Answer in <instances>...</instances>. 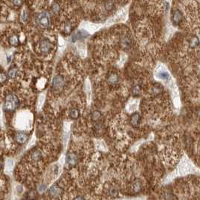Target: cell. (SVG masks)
Returning <instances> with one entry per match:
<instances>
[{
    "instance_id": "6da1fadb",
    "label": "cell",
    "mask_w": 200,
    "mask_h": 200,
    "mask_svg": "<svg viewBox=\"0 0 200 200\" xmlns=\"http://www.w3.org/2000/svg\"><path fill=\"white\" fill-rule=\"evenodd\" d=\"M35 22L38 26L43 29H47L50 27L51 19L50 14L47 11H42L38 13L35 16Z\"/></svg>"
},
{
    "instance_id": "7a4b0ae2",
    "label": "cell",
    "mask_w": 200,
    "mask_h": 200,
    "mask_svg": "<svg viewBox=\"0 0 200 200\" xmlns=\"http://www.w3.org/2000/svg\"><path fill=\"white\" fill-rule=\"evenodd\" d=\"M66 85V80L61 74H57L54 76L52 81L51 89L53 92H60L62 91Z\"/></svg>"
},
{
    "instance_id": "3957f363",
    "label": "cell",
    "mask_w": 200,
    "mask_h": 200,
    "mask_svg": "<svg viewBox=\"0 0 200 200\" xmlns=\"http://www.w3.org/2000/svg\"><path fill=\"white\" fill-rule=\"evenodd\" d=\"M18 103H19V100L17 96L11 94L6 97L4 103V108L6 110L12 111L17 108Z\"/></svg>"
},
{
    "instance_id": "277c9868",
    "label": "cell",
    "mask_w": 200,
    "mask_h": 200,
    "mask_svg": "<svg viewBox=\"0 0 200 200\" xmlns=\"http://www.w3.org/2000/svg\"><path fill=\"white\" fill-rule=\"evenodd\" d=\"M79 162V155L77 153L74 151H70L67 154L66 157V165L68 167H73L76 166Z\"/></svg>"
},
{
    "instance_id": "5b68a950",
    "label": "cell",
    "mask_w": 200,
    "mask_h": 200,
    "mask_svg": "<svg viewBox=\"0 0 200 200\" xmlns=\"http://www.w3.org/2000/svg\"><path fill=\"white\" fill-rule=\"evenodd\" d=\"M39 49L41 53H49L52 49V43L47 38H44L39 43Z\"/></svg>"
},
{
    "instance_id": "8992f818",
    "label": "cell",
    "mask_w": 200,
    "mask_h": 200,
    "mask_svg": "<svg viewBox=\"0 0 200 200\" xmlns=\"http://www.w3.org/2000/svg\"><path fill=\"white\" fill-rule=\"evenodd\" d=\"M172 21L175 25H180L183 22V14L178 9H176L172 13Z\"/></svg>"
},
{
    "instance_id": "52a82bcc",
    "label": "cell",
    "mask_w": 200,
    "mask_h": 200,
    "mask_svg": "<svg viewBox=\"0 0 200 200\" xmlns=\"http://www.w3.org/2000/svg\"><path fill=\"white\" fill-rule=\"evenodd\" d=\"M130 125L136 128L138 126L140 125L141 123V116L139 113H134L130 116Z\"/></svg>"
},
{
    "instance_id": "ba28073f",
    "label": "cell",
    "mask_w": 200,
    "mask_h": 200,
    "mask_svg": "<svg viewBox=\"0 0 200 200\" xmlns=\"http://www.w3.org/2000/svg\"><path fill=\"white\" fill-rule=\"evenodd\" d=\"M61 192H62V190L61 187L58 185H53L49 190V195L51 196L52 198L56 199L61 196Z\"/></svg>"
},
{
    "instance_id": "9c48e42d",
    "label": "cell",
    "mask_w": 200,
    "mask_h": 200,
    "mask_svg": "<svg viewBox=\"0 0 200 200\" xmlns=\"http://www.w3.org/2000/svg\"><path fill=\"white\" fill-rule=\"evenodd\" d=\"M88 35V33L86 32V31L83 30H80L77 31L74 34H73L72 37H71V41L73 42H76L77 41L82 40L84 38H86Z\"/></svg>"
},
{
    "instance_id": "30bf717a",
    "label": "cell",
    "mask_w": 200,
    "mask_h": 200,
    "mask_svg": "<svg viewBox=\"0 0 200 200\" xmlns=\"http://www.w3.org/2000/svg\"><path fill=\"white\" fill-rule=\"evenodd\" d=\"M28 138H29V136L25 132H19L15 136L16 141L19 144H24L27 141Z\"/></svg>"
},
{
    "instance_id": "8fae6325",
    "label": "cell",
    "mask_w": 200,
    "mask_h": 200,
    "mask_svg": "<svg viewBox=\"0 0 200 200\" xmlns=\"http://www.w3.org/2000/svg\"><path fill=\"white\" fill-rule=\"evenodd\" d=\"M80 109L76 107H71L70 109H69L68 112V116L69 118L73 120H75V119H77L80 116Z\"/></svg>"
},
{
    "instance_id": "7c38bea8",
    "label": "cell",
    "mask_w": 200,
    "mask_h": 200,
    "mask_svg": "<svg viewBox=\"0 0 200 200\" xmlns=\"http://www.w3.org/2000/svg\"><path fill=\"white\" fill-rule=\"evenodd\" d=\"M42 158V152L40 150H34L31 153V159L34 162H38Z\"/></svg>"
},
{
    "instance_id": "4fadbf2b",
    "label": "cell",
    "mask_w": 200,
    "mask_h": 200,
    "mask_svg": "<svg viewBox=\"0 0 200 200\" xmlns=\"http://www.w3.org/2000/svg\"><path fill=\"white\" fill-rule=\"evenodd\" d=\"M118 80H119V78H118V75L116 74H114V73L109 74V76L107 78L108 82L109 84H111V85H116L118 82Z\"/></svg>"
},
{
    "instance_id": "5bb4252c",
    "label": "cell",
    "mask_w": 200,
    "mask_h": 200,
    "mask_svg": "<svg viewBox=\"0 0 200 200\" xmlns=\"http://www.w3.org/2000/svg\"><path fill=\"white\" fill-rule=\"evenodd\" d=\"M51 11L54 14H59L61 11V5L58 2H54L51 6Z\"/></svg>"
},
{
    "instance_id": "9a60e30c",
    "label": "cell",
    "mask_w": 200,
    "mask_h": 200,
    "mask_svg": "<svg viewBox=\"0 0 200 200\" xmlns=\"http://www.w3.org/2000/svg\"><path fill=\"white\" fill-rule=\"evenodd\" d=\"M142 188L141 183L139 182V181H135L132 185V190H133V193H138L140 191Z\"/></svg>"
},
{
    "instance_id": "2e32d148",
    "label": "cell",
    "mask_w": 200,
    "mask_h": 200,
    "mask_svg": "<svg viewBox=\"0 0 200 200\" xmlns=\"http://www.w3.org/2000/svg\"><path fill=\"white\" fill-rule=\"evenodd\" d=\"M9 42L12 46H17L18 43H19V40H18V38H17V35L14 34V35H11L10 37Z\"/></svg>"
},
{
    "instance_id": "e0dca14e",
    "label": "cell",
    "mask_w": 200,
    "mask_h": 200,
    "mask_svg": "<svg viewBox=\"0 0 200 200\" xmlns=\"http://www.w3.org/2000/svg\"><path fill=\"white\" fill-rule=\"evenodd\" d=\"M17 74V69L16 68H11L10 69L9 71H8V76L11 77V78H14L15 77Z\"/></svg>"
},
{
    "instance_id": "ac0fdd59",
    "label": "cell",
    "mask_w": 200,
    "mask_h": 200,
    "mask_svg": "<svg viewBox=\"0 0 200 200\" xmlns=\"http://www.w3.org/2000/svg\"><path fill=\"white\" fill-rule=\"evenodd\" d=\"M28 17H29V16H28V13H27L26 11H25V10H23V12L21 13L20 14V20L22 22H23V23H26L27 21V20H28Z\"/></svg>"
},
{
    "instance_id": "d6986e66",
    "label": "cell",
    "mask_w": 200,
    "mask_h": 200,
    "mask_svg": "<svg viewBox=\"0 0 200 200\" xmlns=\"http://www.w3.org/2000/svg\"><path fill=\"white\" fill-rule=\"evenodd\" d=\"M158 76L162 80H167L169 78V74L166 71H160L158 73Z\"/></svg>"
},
{
    "instance_id": "ffe728a7",
    "label": "cell",
    "mask_w": 200,
    "mask_h": 200,
    "mask_svg": "<svg viewBox=\"0 0 200 200\" xmlns=\"http://www.w3.org/2000/svg\"><path fill=\"white\" fill-rule=\"evenodd\" d=\"M133 95L134 96H139V95H140V87H139L138 85H136V86H135L133 88Z\"/></svg>"
},
{
    "instance_id": "44dd1931",
    "label": "cell",
    "mask_w": 200,
    "mask_h": 200,
    "mask_svg": "<svg viewBox=\"0 0 200 200\" xmlns=\"http://www.w3.org/2000/svg\"><path fill=\"white\" fill-rule=\"evenodd\" d=\"M14 166V161L12 160H8L6 162V170L10 172L12 170V167Z\"/></svg>"
},
{
    "instance_id": "7402d4cb",
    "label": "cell",
    "mask_w": 200,
    "mask_h": 200,
    "mask_svg": "<svg viewBox=\"0 0 200 200\" xmlns=\"http://www.w3.org/2000/svg\"><path fill=\"white\" fill-rule=\"evenodd\" d=\"M6 80V76L5 75V74H0V82H3Z\"/></svg>"
},
{
    "instance_id": "603a6c76",
    "label": "cell",
    "mask_w": 200,
    "mask_h": 200,
    "mask_svg": "<svg viewBox=\"0 0 200 200\" xmlns=\"http://www.w3.org/2000/svg\"><path fill=\"white\" fill-rule=\"evenodd\" d=\"M74 200H86V199H85L83 197H82V196H77V197H76V198H75Z\"/></svg>"
},
{
    "instance_id": "cb8c5ba5",
    "label": "cell",
    "mask_w": 200,
    "mask_h": 200,
    "mask_svg": "<svg viewBox=\"0 0 200 200\" xmlns=\"http://www.w3.org/2000/svg\"><path fill=\"white\" fill-rule=\"evenodd\" d=\"M13 3L14 5H19L22 4L23 2H17H17H13Z\"/></svg>"
},
{
    "instance_id": "d4e9b609",
    "label": "cell",
    "mask_w": 200,
    "mask_h": 200,
    "mask_svg": "<svg viewBox=\"0 0 200 200\" xmlns=\"http://www.w3.org/2000/svg\"><path fill=\"white\" fill-rule=\"evenodd\" d=\"M2 161L0 160V169L2 168Z\"/></svg>"
}]
</instances>
